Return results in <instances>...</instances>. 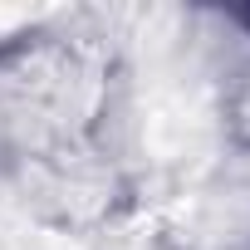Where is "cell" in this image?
<instances>
[{
    "instance_id": "1",
    "label": "cell",
    "mask_w": 250,
    "mask_h": 250,
    "mask_svg": "<svg viewBox=\"0 0 250 250\" xmlns=\"http://www.w3.org/2000/svg\"><path fill=\"white\" fill-rule=\"evenodd\" d=\"M226 133L240 152H250V74H240L235 88L226 93Z\"/></svg>"
}]
</instances>
